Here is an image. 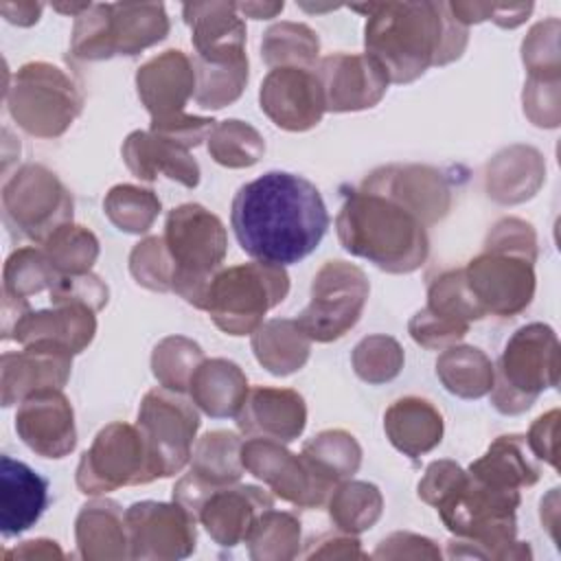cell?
Listing matches in <instances>:
<instances>
[{"mask_svg":"<svg viewBox=\"0 0 561 561\" xmlns=\"http://www.w3.org/2000/svg\"><path fill=\"white\" fill-rule=\"evenodd\" d=\"M436 375L445 390L460 399H480L493 386V364L476 346L443 348L436 359Z\"/></svg>","mask_w":561,"mask_h":561,"instance_id":"35","label":"cell"},{"mask_svg":"<svg viewBox=\"0 0 561 561\" xmlns=\"http://www.w3.org/2000/svg\"><path fill=\"white\" fill-rule=\"evenodd\" d=\"M11 557H22V559H61L64 552L57 548V541H50V539H31V541H24L20 548H13V550H7L4 552V559H11Z\"/></svg>","mask_w":561,"mask_h":561,"instance_id":"59","label":"cell"},{"mask_svg":"<svg viewBox=\"0 0 561 561\" xmlns=\"http://www.w3.org/2000/svg\"><path fill=\"white\" fill-rule=\"evenodd\" d=\"M79 554L88 561L129 557L125 513L114 500H94L81 506L75 522Z\"/></svg>","mask_w":561,"mask_h":561,"instance_id":"30","label":"cell"},{"mask_svg":"<svg viewBox=\"0 0 561 561\" xmlns=\"http://www.w3.org/2000/svg\"><path fill=\"white\" fill-rule=\"evenodd\" d=\"M136 425L147 440L160 478H171L191 462L199 414L182 392L169 388L149 390L140 401Z\"/></svg>","mask_w":561,"mask_h":561,"instance_id":"12","label":"cell"},{"mask_svg":"<svg viewBox=\"0 0 561 561\" xmlns=\"http://www.w3.org/2000/svg\"><path fill=\"white\" fill-rule=\"evenodd\" d=\"M75 202L64 182L44 164H22L2 184V217L11 234L44 243L72 221Z\"/></svg>","mask_w":561,"mask_h":561,"instance_id":"9","label":"cell"},{"mask_svg":"<svg viewBox=\"0 0 561 561\" xmlns=\"http://www.w3.org/2000/svg\"><path fill=\"white\" fill-rule=\"evenodd\" d=\"M313 70L322 83L327 112L375 107L390 83L381 64L368 53H333L318 59Z\"/></svg>","mask_w":561,"mask_h":561,"instance_id":"17","label":"cell"},{"mask_svg":"<svg viewBox=\"0 0 561 561\" xmlns=\"http://www.w3.org/2000/svg\"><path fill=\"white\" fill-rule=\"evenodd\" d=\"M107 285L92 272L85 274H61L50 287V302H81L92 311H99L107 305Z\"/></svg>","mask_w":561,"mask_h":561,"instance_id":"49","label":"cell"},{"mask_svg":"<svg viewBox=\"0 0 561 561\" xmlns=\"http://www.w3.org/2000/svg\"><path fill=\"white\" fill-rule=\"evenodd\" d=\"M559 33V22L548 20L539 22L537 26L530 28L522 44V59L530 72V77H548V75H559V50L554 53H543L546 46L557 42Z\"/></svg>","mask_w":561,"mask_h":561,"instance_id":"51","label":"cell"},{"mask_svg":"<svg viewBox=\"0 0 561 561\" xmlns=\"http://www.w3.org/2000/svg\"><path fill=\"white\" fill-rule=\"evenodd\" d=\"M241 465L263 480L276 497L300 506L318 508L327 504L335 484L327 480L305 454H294L278 440L252 436L241 443Z\"/></svg>","mask_w":561,"mask_h":561,"instance_id":"14","label":"cell"},{"mask_svg":"<svg viewBox=\"0 0 561 561\" xmlns=\"http://www.w3.org/2000/svg\"><path fill=\"white\" fill-rule=\"evenodd\" d=\"M15 432L42 458H64L77 447L75 410L61 388H44L20 401Z\"/></svg>","mask_w":561,"mask_h":561,"instance_id":"19","label":"cell"},{"mask_svg":"<svg viewBox=\"0 0 561 561\" xmlns=\"http://www.w3.org/2000/svg\"><path fill=\"white\" fill-rule=\"evenodd\" d=\"M48 506V482L26 462L0 458V530L15 537L28 530Z\"/></svg>","mask_w":561,"mask_h":561,"instance_id":"27","label":"cell"},{"mask_svg":"<svg viewBox=\"0 0 561 561\" xmlns=\"http://www.w3.org/2000/svg\"><path fill=\"white\" fill-rule=\"evenodd\" d=\"M182 15L191 26L195 59L228 64L245 57V22L234 2H186Z\"/></svg>","mask_w":561,"mask_h":561,"instance_id":"25","label":"cell"},{"mask_svg":"<svg viewBox=\"0 0 561 561\" xmlns=\"http://www.w3.org/2000/svg\"><path fill=\"white\" fill-rule=\"evenodd\" d=\"M289 294L285 267L261 261L219 270L206 291L204 311L228 335H252L270 309Z\"/></svg>","mask_w":561,"mask_h":561,"instance_id":"7","label":"cell"},{"mask_svg":"<svg viewBox=\"0 0 561 561\" xmlns=\"http://www.w3.org/2000/svg\"><path fill=\"white\" fill-rule=\"evenodd\" d=\"M210 158L228 169H245L256 164L265 153L263 136L239 118H226L215 125L208 136Z\"/></svg>","mask_w":561,"mask_h":561,"instance_id":"40","label":"cell"},{"mask_svg":"<svg viewBox=\"0 0 561 561\" xmlns=\"http://www.w3.org/2000/svg\"><path fill=\"white\" fill-rule=\"evenodd\" d=\"M234 4L239 15H245L252 20H267L285 9V2H234Z\"/></svg>","mask_w":561,"mask_h":561,"instance_id":"60","label":"cell"},{"mask_svg":"<svg viewBox=\"0 0 561 561\" xmlns=\"http://www.w3.org/2000/svg\"><path fill=\"white\" fill-rule=\"evenodd\" d=\"M335 230L342 248L390 274L419 270L430 254L427 226L394 197L355 188L344 199Z\"/></svg>","mask_w":561,"mask_h":561,"instance_id":"3","label":"cell"},{"mask_svg":"<svg viewBox=\"0 0 561 561\" xmlns=\"http://www.w3.org/2000/svg\"><path fill=\"white\" fill-rule=\"evenodd\" d=\"M121 153L127 169L138 180L153 182L158 175H167L186 188H195L199 184V164L188 149L160 138L153 131H131L123 140Z\"/></svg>","mask_w":561,"mask_h":561,"instance_id":"28","label":"cell"},{"mask_svg":"<svg viewBox=\"0 0 561 561\" xmlns=\"http://www.w3.org/2000/svg\"><path fill=\"white\" fill-rule=\"evenodd\" d=\"M136 90L151 121L184 114V105L195 96L193 59L180 48H169L151 57L136 72Z\"/></svg>","mask_w":561,"mask_h":561,"instance_id":"22","label":"cell"},{"mask_svg":"<svg viewBox=\"0 0 561 561\" xmlns=\"http://www.w3.org/2000/svg\"><path fill=\"white\" fill-rule=\"evenodd\" d=\"M467 471L486 484L517 491L522 486H533L539 480V469L530 460L526 436L522 434L497 436Z\"/></svg>","mask_w":561,"mask_h":561,"instance_id":"32","label":"cell"},{"mask_svg":"<svg viewBox=\"0 0 561 561\" xmlns=\"http://www.w3.org/2000/svg\"><path fill=\"white\" fill-rule=\"evenodd\" d=\"M160 478L156 460L138 425L114 421L105 425L81 456L77 486L85 495H101L121 486L149 484Z\"/></svg>","mask_w":561,"mask_h":561,"instance_id":"10","label":"cell"},{"mask_svg":"<svg viewBox=\"0 0 561 561\" xmlns=\"http://www.w3.org/2000/svg\"><path fill=\"white\" fill-rule=\"evenodd\" d=\"M195 515L182 504L142 500L125 511L129 559H184L195 550Z\"/></svg>","mask_w":561,"mask_h":561,"instance_id":"15","label":"cell"},{"mask_svg":"<svg viewBox=\"0 0 561 561\" xmlns=\"http://www.w3.org/2000/svg\"><path fill=\"white\" fill-rule=\"evenodd\" d=\"M241 443L228 430L206 432L193 447L188 473L173 486V500L195 515L210 491L239 482L245 471L241 465Z\"/></svg>","mask_w":561,"mask_h":561,"instance_id":"18","label":"cell"},{"mask_svg":"<svg viewBox=\"0 0 561 561\" xmlns=\"http://www.w3.org/2000/svg\"><path fill=\"white\" fill-rule=\"evenodd\" d=\"M230 226L248 256L285 267L320 245L329 213L313 182L289 171H267L234 193Z\"/></svg>","mask_w":561,"mask_h":561,"instance_id":"1","label":"cell"},{"mask_svg":"<svg viewBox=\"0 0 561 561\" xmlns=\"http://www.w3.org/2000/svg\"><path fill=\"white\" fill-rule=\"evenodd\" d=\"M217 121L208 116H193V114H180L167 121H151V129L156 136L167 138L184 149L197 147L202 140H208L210 131L215 129Z\"/></svg>","mask_w":561,"mask_h":561,"instance_id":"53","label":"cell"},{"mask_svg":"<svg viewBox=\"0 0 561 561\" xmlns=\"http://www.w3.org/2000/svg\"><path fill=\"white\" fill-rule=\"evenodd\" d=\"M259 103L265 116L287 131H307L316 127L327 112L316 70L298 66L272 68L261 83Z\"/></svg>","mask_w":561,"mask_h":561,"instance_id":"16","label":"cell"},{"mask_svg":"<svg viewBox=\"0 0 561 561\" xmlns=\"http://www.w3.org/2000/svg\"><path fill=\"white\" fill-rule=\"evenodd\" d=\"M449 11L454 18L469 26L482 20H493L504 28H513L522 24L533 11V2L528 4H484V2H449Z\"/></svg>","mask_w":561,"mask_h":561,"instance_id":"52","label":"cell"},{"mask_svg":"<svg viewBox=\"0 0 561 561\" xmlns=\"http://www.w3.org/2000/svg\"><path fill=\"white\" fill-rule=\"evenodd\" d=\"M195 103L206 110H221L234 103L248 83V57L228 64L193 59Z\"/></svg>","mask_w":561,"mask_h":561,"instance_id":"41","label":"cell"},{"mask_svg":"<svg viewBox=\"0 0 561 561\" xmlns=\"http://www.w3.org/2000/svg\"><path fill=\"white\" fill-rule=\"evenodd\" d=\"M234 419L248 438L261 436L278 443H291L307 425V405L302 394L291 388L254 386L248 390Z\"/></svg>","mask_w":561,"mask_h":561,"instance_id":"24","label":"cell"},{"mask_svg":"<svg viewBox=\"0 0 561 561\" xmlns=\"http://www.w3.org/2000/svg\"><path fill=\"white\" fill-rule=\"evenodd\" d=\"M162 239L175 267L171 291L204 309L208 283L221 270L228 252L221 219L202 204L188 202L167 215Z\"/></svg>","mask_w":561,"mask_h":561,"instance_id":"4","label":"cell"},{"mask_svg":"<svg viewBox=\"0 0 561 561\" xmlns=\"http://www.w3.org/2000/svg\"><path fill=\"white\" fill-rule=\"evenodd\" d=\"M204 362V353L197 342L184 335H169L160 340L151 353L153 377L162 388L184 392L188 390L195 368Z\"/></svg>","mask_w":561,"mask_h":561,"instance_id":"45","label":"cell"},{"mask_svg":"<svg viewBox=\"0 0 561 561\" xmlns=\"http://www.w3.org/2000/svg\"><path fill=\"white\" fill-rule=\"evenodd\" d=\"M543 180V162L533 147L500 151L486 167V191L502 204H517L535 195Z\"/></svg>","mask_w":561,"mask_h":561,"instance_id":"33","label":"cell"},{"mask_svg":"<svg viewBox=\"0 0 561 561\" xmlns=\"http://www.w3.org/2000/svg\"><path fill=\"white\" fill-rule=\"evenodd\" d=\"M248 379L243 370L224 357L204 359L188 383L191 401L208 416H237L248 394Z\"/></svg>","mask_w":561,"mask_h":561,"instance_id":"31","label":"cell"},{"mask_svg":"<svg viewBox=\"0 0 561 561\" xmlns=\"http://www.w3.org/2000/svg\"><path fill=\"white\" fill-rule=\"evenodd\" d=\"M44 4L42 2H0V13L7 22L18 26H31L39 20Z\"/></svg>","mask_w":561,"mask_h":561,"instance_id":"58","label":"cell"},{"mask_svg":"<svg viewBox=\"0 0 561 561\" xmlns=\"http://www.w3.org/2000/svg\"><path fill=\"white\" fill-rule=\"evenodd\" d=\"M373 557H377V559H401V557L438 559L440 550L427 537H421L414 533H392L390 537H386L379 543V548L375 550Z\"/></svg>","mask_w":561,"mask_h":561,"instance_id":"55","label":"cell"},{"mask_svg":"<svg viewBox=\"0 0 561 561\" xmlns=\"http://www.w3.org/2000/svg\"><path fill=\"white\" fill-rule=\"evenodd\" d=\"M364 188L381 191L408 206L425 226L440 221L451 206L447 180L427 164H388L370 171Z\"/></svg>","mask_w":561,"mask_h":561,"instance_id":"20","label":"cell"},{"mask_svg":"<svg viewBox=\"0 0 561 561\" xmlns=\"http://www.w3.org/2000/svg\"><path fill=\"white\" fill-rule=\"evenodd\" d=\"M42 250L59 276L85 274L99 259V239L85 226L68 221L42 243Z\"/></svg>","mask_w":561,"mask_h":561,"instance_id":"42","label":"cell"},{"mask_svg":"<svg viewBox=\"0 0 561 561\" xmlns=\"http://www.w3.org/2000/svg\"><path fill=\"white\" fill-rule=\"evenodd\" d=\"M309 348L311 340L289 318L267 320L252 333L254 357L265 370L278 377L300 370L309 359Z\"/></svg>","mask_w":561,"mask_h":561,"instance_id":"34","label":"cell"},{"mask_svg":"<svg viewBox=\"0 0 561 561\" xmlns=\"http://www.w3.org/2000/svg\"><path fill=\"white\" fill-rule=\"evenodd\" d=\"M408 331L412 335V340L425 348H447V346H454L456 342H460L469 327L467 324H458V322H451V320H445L436 313H432L430 309H421L412 316L410 324H408Z\"/></svg>","mask_w":561,"mask_h":561,"instance_id":"50","label":"cell"},{"mask_svg":"<svg viewBox=\"0 0 561 561\" xmlns=\"http://www.w3.org/2000/svg\"><path fill=\"white\" fill-rule=\"evenodd\" d=\"M318 53L320 42L316 31L300 22H278L265 31L261 42V57L270 70L283 66L313 68Z\"/></svg>","mask_w":561,"mask_h":561,"instance_id":"37","label":"cell"},{"mask_svg":"<svg viewBox=\"0 0 561 561\" xmlns=\"http://www.w3.org/2000/svg\"><path fill=\"white\" fill-rule=\"evenodd\" d=\"M313 467L335 486L348 480L362 465V447L353 434L344 430H324L309 438L302 451Z\"/></svg>","mask_w":561,"mask_h":561,"instance_id":"39","label":"cell"},{"mask_svg":"<svg viewBox=\"0 0 561 561\" xmlns=\"http://www.w3.org/2000/svg\"><path fill=\"white\" fill-rule=\"evenodd\" d=\"M368 278L346 261H327L313 276L311 300L296 318L311 342H333L348 333L368 300Z\"/></svg>","mask_w":561,"mask_h":561,"instance_id":"11","label":"cell"},{"mask_svg":"<svg viewBox=\"0 0 561 561\" xmlns=\"http://www.w3.org/2000/svg\"><path fill=\"white\" fill-rule=\"evenodd\" d=\"M559 383V340L543 322L519 327L493 366L491 403L502 414L526 412L546 388Z\"/></svg>","mask_w":561,"mask_h":561,"instance_id":"6","label":"cell"},{"mask_svg":"<svg viewBox=\"0 0 561 561\" xmlns=\"http://www.w3.org/2000/svg\"><path fill=\"white\" fill-rule=\"evenodd\" d=\"M327 506L329 517L340 533L359 535L373 528L381 517L383 497L381 491L370 482L344 480L331 491Z\"/></svg>","mask_w":561,"mask_h":561,"instance_id":"36","label":"cell"},{"mask_svg":"<svg viewBox=\"0 0 561 561\" xmlns=\"http://www.w3.org/2000/svg\"><path fill=\"white\" fill-rule=\"evenodd\" d=\"M160 208L158 195L151 188H140L136 184H116L103 199L107 219L129 234L147 232L158 219Z\"/></svg>","mask_w":561,"mask_h":561,"instance_id":"44","label":"cell"},{"mask_svg":"<svg viewBox=\"0 0 561 561\" xmlns=\"http://www.w3.org/2000/svg\"><path fill=\"white\" fill-rule=\"evenodd\" d=\"M318 546H311L305 557L307 559H313V557H327V559H337V557H359V559H366L368 554L359 548V539H355L353 535L348 533H342V535H324L316 541Z\"/></svg>","mask_w":561,"mask_h":561,"instance_id":"57","label":"cell"},{"mask_svg":"<svg viewBox=\"0 0 561 561\" xmlns=\"http://www.w3.org/2000/svg\"><path fill=\"white\" fill-rule=\"evenodd\" d=\"M96 311L81 302H64L53 305L50 309L31 307L22 313V318L11 327L4 340H15L22 346L35 342H50L66 346L72 355L85 351L96 333Z\"/></svg>","mask_w":561,"mask_h":561,"instance_id":"26","label":"cell"},{"mask_svg":"<svg viewBox=\"0 0 561 561\" xmlns=\"http://www.w3.org/2000/svg\"><path fill=\"white\" fill-rule=\"evenodd\" d=\"M11 118L35 138H57L81 114L83 96L68 72L48 61L20 66L4 88Z\"/></svg>","mask_w":561,"mask_h":561,"instance_id":"8","label":"cell"},{"mask_svg":"<svg viewBox=\"0 0 561 561\" xmlns=\"http://www.w3.org/2000/svg\"><path fill=\"white\" fill-rule=\"evenodd\" d=\"M355 375L366 383H386L394 379L403 368V348L390 335H368L364 337L351 355Z\"/></svg>","mask_w":561,"mask_h":561,"instance_id":"47","label":"cell"},{"mask_svg":"<svg viewBox=\"0 0 561 561\" xmlns=\"http://www.w3.org/2000/svg\"><path fill=\"white\" fill-rule=\"evenodd\" d=\"M557 423H559V410H550L548 414H541L533 425L530 432L526 436V445L528 449L546 460L548 465H552L554 469L557 465Z\"/></svg>","mask_w":561,"mask_h":561,"instance_id":"56","label":"cell"},{"mask_svg":"<svg viewBox=\"0 0 561 561\" xmlns=\"http://www.w3.org/2000/svg\"><path fill=\"white\" fill-rule=\"evenodd\" d=\"M245 543L256 561H283L298 557L300 522L285 511L267 508L252 524Z\"/></svg>","mask_w":561,"mask_h":561,"instance_id":"38","label":"cell"},{"mask_svg":"<svg viewBox=\"0 0 561 561\" xmlns=\"http://www.w3.org/2000/svg\"><path fill=\"white\" fill-rule=\"evenodd\" d=\"M535 261L524 252L484 245V252L462 267L467 287L484 316L511 318L530 305L535 296Z\"/></svg>","mask_w":561,"mask_h":561,"instance_id":"13","label":"cell"},{"mask_svg":"<svg viewBox=\"0 0 561 561\" xmlns=\"http://www.w3.org/2000/svg\"><path fill=\"white\" fill-rule=\"evenodd\" d=\"M465 476L467 471L454 460H434L427 465L419 482V497L430 506H438L465 480Z\"/></svg>","mask_w":561,"mask_h":561,"instance_id":"54","label":"cell"},{"mask_svg":"<svg viewBox=\"0 0 561 561\" xmlns=\"http://www.w3.org/2000/svg\"><path fill=\"white\" fill-rule=\"evenodd\" d=\"M59 274L46 259L42 248L24 245L13 250L2 267V294L11 298H24L39 294L57 283Z\"/></svg>","mask_w":561,"mask_h":561,"instance_id":"43","label":"cell"},{"mask_svg":"<svg viewBox=\"0 0 561 561\" xmlns=\"http://www.w3.org/2000/svg\"><path fill=\"white\" fill-rule=\"evenodd\" d=\"M351 9L366 15V53L381 64L390 83H410L432 66L456 61L469 42V26L454 18L449 2H370Z\"/></svg>","mask_w":561,"mask_h":561,"instance_id":"2","label":"cell"},{"mask_svg":"<svg viewBox=\"0 0 561 561\" xmlns=\"http://www.w3.org/2000/svg\"><path fill=\"white\" fill-rule=\"evenodd\" d=\"M72 370V353L50 342L26 344L18 353H2L0 401L4 408L44 388H64Z\"/></svg>","mask_w":561,"mask_h":561,"instance_id":"21","label":"cell"},{"mask_svg":"<svg viewBox=\"0 0 561 561\" xmlns=\"http://www.w3.org/2000/svg\"><path fill=\"white\" fill-rule=\"evenodd\" d=\"M129 272L138 285L151 291H171L175 267L164 245V239L147 237L140 243H136L129 254Z\"/></svg>","mask_w":561,"mask_h":561,"instance_id":"48","label":"cell"},{"mask_svg":"<svg viewBox=\"0 0 561 561\" xmlns=\"http://www.w3.org/2000/svg\"><path fill=\"white\" fill-rule=\"evenodd\" d=\"M425 309L445 320L467 327L473 320L484 318V311L480 309V305L476 302L467 287L462 270H447L430 283Z\"/></svg>","mask_w":561,"mask_h":561,"instance_id":"46","label":"cell"},{"mask_svg":"<svg viewBox=\"0 0 561 561\" xmlns=\"http://www.w3.org/2000/svg\"><path fill=\"white\" fill-rule=\"evenodd\" d=\"M169 35V18L162 2L88 4L75 18L70 48L88 61L114 55L134 57Z\"/></svg>","mask_w":561,"mask_h":561,"instance_id":"5","label":"cell"},{"mask_svg":"<svg viewBox=\"0 0 561 561\" xmlns=\"http://www.w3.org/2000/svg\"><path fill=\"white\" fill-rule=\"evenodd\" d=\"M274 506L272 493L254 484H226L206 495L195 517L210 539L224 548L245 541L256 517Z\"/></svg>","mask_w":561,"mask_h":561,"instance_id":"23","label":"cell"},{"mask_svg":"<svg viewBox=\"0 0 561 561\" xmlns=\"http://www.w3.org/2000/svg\"><path fill=\"white\" fill-rule=\"evenodd\" d=\"M383 430L397 451L419 458L443 440V416L421 397H401L383 414Z\"/></svg>","mask_w":561,"mask_h":561,"instance_id":"29","label":"cell"}]
</instances>
